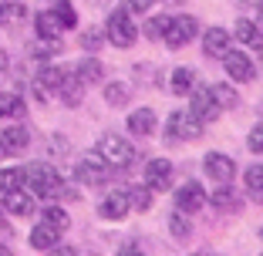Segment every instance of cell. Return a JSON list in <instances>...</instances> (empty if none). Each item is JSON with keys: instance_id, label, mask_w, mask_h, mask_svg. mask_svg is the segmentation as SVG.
Listing matches in <instances>:
<instances>
[{"instance_id": "6da1fadb", "label": "cell", "mask_w": 263, "mask_h": 256, "mask_svg": "<svg viewBox=\"0 0 263 256\" xmlns=\"http://www.w3.org/2000/svg\"><path fill=\"white\" fill-rule=\"evenodd\" d=\"M24 182H27L31 192L41 195V199H54V195L64 192V179L51 162H31L24 169Z\"/></svg>"}, {"instance_id": "7a4b0ae2", "label": "cell", "mask_w": 263, "mask_h": 256, "mask_svg": "<svg viewBox=\"0 0 263 256\" xmlns=\"http://www.w3.org/2000/svg\"><path fill=\"white\" fill-rule=\"evenodd\" d=\"M98 155L108 169H128L135 162V148L132 142H125L122 135H101L98 139Z\"/></svg>"}, {"instance_id": "3957f363", "label": "cell", "mask_w": 263, "mask_h": 256, "mask_svg": "<svg viewBox=\"0 0 263 256\" xmlns=\"http://www.w3.org/2000/svg\"><path fill=\"white\" fill-rule=\"evenodd\" d=\"M105 37L115 47H132L135 37H139V27L132 21V10H111L108 24H105Z\"/></svg>"}, {"instance_id": "277c9868", "label": "cell", "mask_w": 263, "mask_h": 256, "mask_svg": "<svg viewBox=\"0 0 263 256\" xmlns=\"http://www.w3.org/2000/svg\"><path fill=\"white\" fill-rule=\"evenodd\" d=\"M189 115H196L202 125L216 122L219 115H223V108L216 105V98H213V91H209L206 85H193V91H189Z\"/></svg>"}, {"instance_id": "5b68a950", "label": "cell", "mask_w": 263, "mask_h": 256, "mask_svg": "<svg viewBox=\"0 0 263 256\" xmlns=\"http://www.w3.org/2000/svg\"><path fill=\"white\" fill-rule=\"evenodd\" d=\"M196 34H199V21L196 17H169L165 31H162V41L169 47H186Z\"/></svg>"}, {"instance_id": "8992f818", "label": "cell", "mask_w": 263, "mask_h": 256, "mask_svg": "<svg viewBox=\"0 0 263 256\" xmlns=\"http://www.w3.org/2000/svg\"><path fill=\"white\" fill-rule=\"evenodd\" d=\"M165 132H169V142H189V139H199L202 135V122L189 111H172L169 122H165Z\"/></svg>"}, {"instance_id": "52a82bcc", "label": "cell", "mask_w": 263, "mask_h": 256, "mask_svg": "<svg viewBox=\"0 0 263 256\" xmlns=\"http://www.w3.org/2000/svg\"><path fill=\"white\" fill-rule=\"evenodd\" d=\"M202 169H206V175L213 179V182H233V175H236V162H233L230 155H223V152H209L206 159H202Z\"/></svg>"}, {"instance_id": "ba28073f", "label": "cell", "mask_w": 263, "mask_h": 256, "mask_svg": "<svg viewBox=\"0 0 263 256\" xmlns=\"http://www.w3.org/2000/svg\"><path fill=\"white\" fill-rule=\"evenodd\" d=\"M145 186L152 189V192H165V189H172V162H169V159H148Z\"/></svg>"}, {"instance_id": "9c48e42d", "label": "cell", "mask_w": 263, "mask_h": 256, "mask_svg": "<svg viewBox=\"0 0 263 256\" xmlns=\"http://www.w3.org/2000/svg\"><path fill=\"white\" fill-rule=\"evenodd\" d=\"M223 64H226V74H230L233 81H253V78H256L253 61H250V57L243 54V51H230V47H226Z\"/></svg>"}, {"instance_id": "30bf717a", "label": "cell", "mask_w": 263, "mask_h": 256, "mask_svg": "<svg viewBox=\"0 0 263 256\" xmlns=\"http://www.w3.org/2000/svg\"><path fill=\"white\" fill-rule=\"evenodd\" d=\"M202 202H206V192H202L199 182H182V186L176 189V209L179 212H199Z\"/></svg>"}, {"instance_id": "8fae6325", "label": "cell", "mask_w": 263, "mask_h": 256, "mask_svg": "<svg viewBox=\"0 0 263 256\" xmlns=\"http://www.w3.org/2000/svg\"><path fill=\"white\" fill-rule=\"evenodd\" d=\"M74 172H78V179H81V182H88V186H98V182H105V179H108V165L101 162L98 152H95V155H85L81 162H78Z\"/></svg>"}, {"instance_id": "7c38bea8", "label": "cell", "mask_w": 263, "mask_h": 256, "mask_svg": "<svg viewBox=\"0 0 263 256\" xmlns=\"http://www.w3.org/2000/svg\"><path fill=\"white\" fill-rule=\"evenodd\" d=\"M98 212L105 219H125L132 212V202H128V195H125V189H115V192H108L105 199H101V206H98Z\"/></svg>"}, {"instance_id": "4fadbf2b", "label": "cell", "mask_w": 263, "mask_h": 256, "mask_svg": "<svg viewBox=\"0 0 263 256\" xmlns=\"http://www.w3.org/2000/svg\"><path fill=\"white\" fill-rule=\"evenodd\" d=\"M4 212H14V216H31L34 212V192H27V189H10V192H4Z\"/></svg>"}, {"instance_id": "5bb4252c", "label": "cell", "mask_w": 263, "mask_h": 256, "mask_svg": "<svg viewBox=\"0 0 263 256\" xmlns=\"http://www.w3.org/2000/svg\"><path fill=\"white\" fill-rule=\"evenodd\" d=\"M58 94H61V101L68 108H74V105H81V98H85V81L78 78L74 71H64L61 85H58Z\"/></svg>"}, {"instance_id": "9a60e30c", "label": "cell", "mask_w": 263, "mask_h": 256, "mask_svg": "<svg viewBox=\"0 0 263 256\" xmlns=\"http://www.w3.org/2000/svg\"><path fill=\"white\" fill-rule=\"evenodd\" d=\"M27 142H31V132H27L24 125H10V128H4V132H0V148H4V152H10V155L24 152V148H27Z\"/></svg>"}, {"instance_id": "2e32d148", "label": "cell", "mask_w": 263, "mask_h": 256, "mask_svg": "<svg viewBox=\"0 0 263 256\" xmlns=\"http://www.w3.org/2000/svg\"><path fill=\"white\" fill-rule=\"evenodd\" d=\"M226 47H230V31H226V27H209V31L202 34V51H206L209 57H223Z\"/></svg>"}, {"instance_id": "e0dca14e", "label": "cell", "mask_w": 263, "mask_h": 256, "mask_svg": "<svg viewBox=\"0 0 263 256\" xmlns=\"http://www.w3.org/2000/svg\"><path fill=\"white\" fill-rule=\"evenodd\" d=\"M58 236H61V229L41 223V226H34V229H31V246L41 249V253H47V249H58Z\"/></svg>"}, {"instance_id": "ac0fdd59", "label": "cell", "mask_w": 263, "mask_h": 256, "mask_svg": "<svg viewBox=\"0 0 263 256\" xmlns=\"http://www.w3.org/2000/svg\"><path fill=\"white\" fill-rule=\"evenodd\" d=\"M128 132H135V135H152L155 132V111L152 108H135L128 115Z\"/></svg>"}, {"instance_id": "d6986e66", "label": "cell", "mask_w": 263, "mask_h": 256, "mask_svg": "<svg viewBox=\"0 0 263 256\" xmlns=\"http://www.w3.org/2000/svg\"><path fill=\"white\" fill-rule=\"evenodd\" d=\"M236 41L240 44H247V47H263V34H260V27H256L253 21H247V17H240L236 21Z\"/></svg>"}, {"instance_id": "ffe728a7", "label": "cell", "mask_w": 263, "mask_h": 256, "mask_svg": "<svg viewBox=\"0 0 263 256\" xmlns=\"http://www.w3.org/2000/svg\"><path fill=\"white\" fill-rule=\"evenodd\" d=\"M24 111H27V105L17 91H0V118H21Z\"/></svg>"}, {"instance_id": "44dd1931", "label": "cell", "mask_w": 263, "mask_h": 256, "mask_svg": "<svg viewBox=\"0 0 263 256\" xmlns=\"http://www.w3.org/2000/svg\"><path fill=\"white\" fill-rule=\"evenodd\" d=\"M193 85H196L193 68H176L169 74V91L172 94H189V91H193Z\"/></svg>"}, {"instance_id": "7402d4cb", "label": "cell", "mask_w": 263, "mask_h": 256, "mask_svg": "<svg viewBox=\"0 0 263 256\" xmlns=\"http://www.w3.org/2000/svg\"><path fill=\"white\" fill-rule=\"evenodd\" d=\"M64 24L58 21L54 10H44V14H37V37H61Z\"/></svg>"}, {"instance_id": "603a6c76", "label": "cell", "mask_w": 263, "mask_h": 256, "mask_svg": "<svg viewBox=\"0 0 263 256\" xmlns=\"http://www.w3.org/2000/svg\"><path fill=\"white\" fill-rule=\"evenodd\" d=\"M243 182H247L250 199L263 202V165H250V169L243 172Z\"/></svg>"}, {"instance_id": "cb8c5ba5", "label": "cell", "mask_w": 263, "mask_h": 256, "mask_svg": "<svg viewBox=\"0 0 263 256\" xmlns=\"http://www.w3.org/2000/svg\"><path fill=\"white\" fill-rule=\"evenodd\" d=\"M74 74L85 85H95V81H101V74H105V68H101V61H95V57H85V61L74 68Z\"/></svg>"}, {"instance_id": "d4e9b609", "label": "cell", "mask_w": 263, "mask_h": 256, "mask_svg": "<svg viewBox=\"0 0 263 256\" xmlns=\"http://www.w3.org/2000/svg\"><path fill=\"white\" fill-rule=\"evenodd\" d=\"M125 195H128L132 209H142V212H145L148 206H152V189H148V186H125Z\"/></svg>"}, {"instance_id": "484cf974", "label": "cell", "mask_w": 263, "mask_h": 256, "mask_svg": "<svg viewBox=\"0 0 263 256\" xmlns=\"http://www.w3.org/2000/svg\"><path fill=\"white\" fill-rule=\"evenodd\" d=\"M209 91H213V98H216V105H219L223 111L240 105V94H236V88H230V85H213Z\"/></svg>"}, {"instance_id": "4316f807", "label": "cell", "mask_w": 263, "mask_h": 256, "mask_svg": "<svg viewBox=\"0 0 263 256\" xmlns=\"http://www.w3.org/2000/svg\"><path fill=\"white\" fill-rule=\"evenodd\" d=\"M41 219H44L47 226H54V229H68V212L61 209V206H47V209H41Z\"/></svg>"}, {"instance_id": "83f0119b", "label": "cell", "mask_w": 263, "mask_h": 256, "mask_svg": "<svg viewBox=\"0 0 263 256\" xmlns=\"http://www.w3.org/2000/svg\"><path fill=\"white\" fill-rule=\"evenodd\" d=\"M24 182V169H0V195L17 189Z\"/></svg>"}, {"instance_id": "f1b7e54d", "label": "cell", "mask_w": 263, "mask_h": 256, "mask_svg": "<svg viewBox=\"0 0 263 256\" xmlns=\"http://www.w3.org/2000/svg\"><path fill=\"white\" fill-rule=\"evenodd\" d=\"M213 206H216V209H236V206H240V202H236V195H233V189H230V182H223V186H219V192L213 195Z\"/></svg>"}, {"instance_id": "f546056e", "label": "cell", "mask_w": 263, "mask_h": 256, "mask_svg": "<svg viewBox=\"0 0 263 256\" xmlns=\"http://www.w3.org/2000/svg\"><path fill=\"white\" fill-rule=\"evenodd\" d=\"M54 14H58V21L64 24V31L78 24V14H74V7H71L68 0H54Z\"/></svg>"}, {"instance_id": "4dcf8cb0", "label": "cell", "mask_w": 263, "mask_h": 256, "mask_svg": "<svg viewBox=\"0 0 263 256\" xmlns=\"http://www.w3.org/2000/svg\"><path fill=\"white\" fill-rule=\"evenodd\" d=\"M64 47H61V41L58 37H41V44L34 47V57H54V54H61Z\"/></svg>"}, {"instance_id": "1f68e13d", "label": "cell", "mask_w": 263, "mask_h": 256, "mask_svg": "<svg viewBox=\"0 0 263 256\" xmlns=\"http://www.w3.org/2000/svg\"><path fill=\"white\" fill-rule=\"evenodd\" d=\"M24 14H27L24 4H4V0H0V24H14V21H21Z\"/></svg>"}, {"instance_id": "d6a6232c", "label": "cell", "mask_w": 263, "mask_h": 256, "mask_svg": "<svg viewBox=\"0 0 263 256\" xmlns=\"http://www.w3.org/2000/svg\"><path fill=\"white\" fill-rule=\"evenodd\" d=\"M169 229L176 240H189V223H186V212H172L169 216Z\"/></svg>"}, {"instance_id": "836d02e7", "label": "cell", "mask_w": 263, "mask_h": 256, "mask_svg": "<svg viewBox=\"0 0 263 256\" xmlns=\"http://www.w3.org/2000/svg\"><path fill=\"white\" fill-rule=\"evenodd\" d=\"M165 21H169L165 14L148 17V21H145V37H148V41H159V37H162V31H165Z\"/></svg>"}, {"instance_id": "e575fe53", "label": "cell", "mask_w": 263, "mask_h": 256, "mask_svg": "<svg viewBox=\"0 0 263 256\" xmlns=\"http://www.w3.org/2000/svg\"><path fill=\"white\" fill-rule=\"evenodd\" d=\"M128 85H108L105 88V101H108V105H125V101H128Z\"/></svg>"}, {"instance_id": "d590c367", "label": "cell", "mask_w": 263, "mask_h": 256, "mask_svg": "<svg viewBox=\"0 0 263 256\" xmlns=\"http://www.w3.org/2000/svg\"><path fill=\"white\" fill-rule=\"evenodd\" d=\"M247 145H250V152H256V155H263V125H253V132H250Z\"/></svg>"}, {"instance_id": "8d00e7d4", "label": "cell", "mask_w": 263, "mask_h": 256, "mask_svg": "<svg viewBox=\"0 0 263 256\" xmlns=\"http://www.w3.org/2000/svg\"><path fill=\"white\" fill-rule=\"evenodd\" d=\"M152 4H155V0H128V10H132V14H145Z\"/></svg>"}, {"instance_id": "74e56055", "label": "cell", "mask_w": 263, "mask_h": 256, "mask_svg": "<svg viewBox=\"0 0 263 256\" xmlns=\"http://www.w3.org/2000/svg\"><path fill=\"white\" fill-rule=\"evenodd\" d=\"M81 44L88 47V51H98V44H101V34H95V31H88L85 37H81Z\"/></svg>"}, {"instance_id": "f35d334b", "label": "cell", "mask_w": 263, "mask_h": 256, "mask_svg": "<svg viewBox=\"0 0 263 256\" xmlns=\"http://www.w3.org/2000/svg\"><path fill=\"white\" fill-rule=\"evenodd\" d=\"M4 253H10V246H4V243H0V256H4Z\"/></svg>"}, {"instance_id": "ab89813d", "label": "cell", "mask_w": 263, "mask_h": 256, "mask_svg": "<svg viewBox=\"0 0 263 256\" xmlns=\"http://www.w3.org/2000/svg\"><path fill=\"white\" fill-rule=\"evenodd\" d=\"M260 24H263V0H260Z\"/></svg>"}, {"instance_id": "60d3db41", "label": "cell", "mask_w": 263, "mask_h": 256, "mask_svg": "<svg viewBox=\"0 0 263 256\" xmlns=\"http://www.w3.org/2000/svg\"><path fill=\"white\" fill-rule=\"evenodd\" d=\"M0 223H4V206H0Z\"/></svg>"}, {"instance_id": "b9f144b4", "label": "cell", "mask_w": 263, "mask_h": 256, "mask_svg": "<svg viewBox=\"0 0 263 256\" xmlns=\"http://www.w3.org/2000/svg\"><path fill=\"white\" fill-rule=\"evenodd\" d=\"M172 4H186V0H172Z\"/></svg>"}, {"instance_id": "7bdbcfd3", "label": "cell", "mask_w": 263, "mask_h": 256, "mask_svg": "<svg viewBox=\"0 0 263 256\" xmlns=\"http://www.w3.org/2000/svg\"><path fill=\"white\" fill-rule=\"evenodd\" d=\"M260 240H263V229H260Z\"/></svg>"}, {"instance_id": "ee69618b", "label": "cell", "mask_w": 263, "mask_h": 256, "mask_svg": "<svg viewBox=\"0 0 263 256\" xmlns=\"http://www.w3.org/2000/svg\"><path fill=\"white\" fill-rule=\"evenodd\" d=\"M253 4H260V0H253Z\"/></svg>"}]
</instances>
